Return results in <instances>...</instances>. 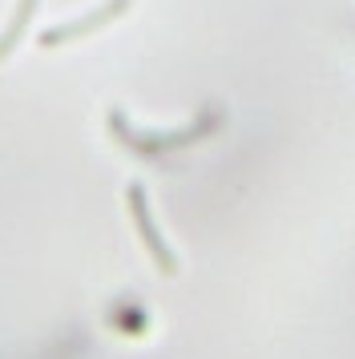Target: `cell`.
<instances>
[{
  "instance_id": "obj_1",
  "label": "cell",
  "mask_w": 355,
  "mask_h": 359,
  "mask_svg": "<svg viewBox=\"0 0 355 359\" xmlns=\"http://www.w3.org/2000/svg\"><path fill=\"white\" fill-rule=\"evenodd\" d=\"M105 121H109V133H113V142H117V146H126L129 154H138V158H161V154H170V149H182V146H190V142H202V137L222 121V114H218V109H206L202 121H194L190 130L170 133V137H154V133L129 130V121H126L121 109H109Z\"/></svg>"
},
{
  "instance_id": "obj_2",
  "label": "cell",
  "mask_w": 355,
  "mask_h": 359,
  "mask_svg": "<svg viewBox=\"0 0 355 359\" xmlns=\"http://www.w3.org/2000/svg\"><path fill=\"white\" fill-rule=\"evenodd\" d=\"M126 202H129V218H133V226H138V238H142V246L149 250L154 266H158L161 275H178V255L170 250V243L161 238L158 222H154V214H149V198H145L142 182H129L126 186Z\"/></svg>"
},
{
  "instance_id": "obj_3",
  "label": "cell",
  "mask_w": 355,
  "mask_h": 359,
  "mask_svg": "<svg viewBox=\"0 0 355 359\" xmlns=\"http://www.w3.org/2000/svg\"><path fill=\"white\" fill-rule=\"evenodd\" d=\"M126 8H129V0H105L101 8L85 13V17H77V20H69V25H53V29H45V33L36 36V41H41L45 49L69 45V41H77V36H89V33H97V29H105L109 20L126 17Z\"/></svg>"
},
{
  "instance_id": "obj_4",
  "label": "cell",
  "mask_w": 355,
  "mask_h": 359,
  "mask_svg": "<svg viewBox=\"0 0 355 359\" xmlns=\"http://www.w3.org/2000/svg\"><path fill=\"white\" fill-rule=\"evenodd\" d=\"M32 13H36V0H16L13 20H8V29L0 33V61H8V57H13V49L20 45V36H25V29H29Z\"/></svg>"
}]
</instances>
